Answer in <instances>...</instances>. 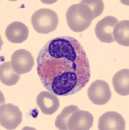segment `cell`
<instances>
[{"mask_svg": "<svg viewBox=\"0 0 129 130\" xmlns=\"http://www.w3.org/2000/svg\"><path fill=\"white\" fill-rule=\"evenodd\" d=\"M88 96L93 104L98 105H105L111 98V92L108 83L103 80L94 81L88 88Z\"/></svg>", "mask_w": 129, "mask_h": 130, "instance_id": "obj_5", "label": "cell"}, {"mask_svg": "<svg viewBox=\"0 0 129 130\" xmlns=\"http://www.w3.org/2000/svg\"><path fill=\"white\" fill-rule=\"evenodd\" d=\"M66 18L69 28L74 32H80L89 28L95 17L90 8L80 2L68 8Z\"/></svg>", "mask_w": 129, "mask_h": 130, "instance_id": "obj_2", "label": "cell"}, {"mask_svg": "<svg viewBox=\"0 0 129 130\" xmlns=\"http://www.w3.org/2000/svg\"><path fill=\"white\" fill-rule=\"evenodd\" d=\"M78 109L76 105H71L67 106L63 109L61 113L57 117L55 121V126L58 129L67 130V122L70 116L75 110Z\"/></svg>", "mask_w": 129, "mask_h": 130, "instance_id": "obj_15", "label": "cell"}, {"mask_svg": "<svg viewBox=\"0 0 129 130\" xmlns=\"http://www.w3.org/2000/svg\"><path fill=\"white\" fill-rule=\"evenodd\" d=\"M119 22L118 19L113 16H108L104 17L97 23L95 32L97 39L102 42L111 43L114 42L113 31L114 27Z\"/></svg>", "mask_w": 129, "mask_h": 130, "instance_id": "obj_8", "label": "cell"}, {"mask_svg": "<svg viewBox=\"0 0 129 130\" xmlns=\"http://www.w3.org/2000/svg\"><path fill=\"white\" fill-rule=\"evenodd\" d=\"M58 23V14L50 9H39L31 17V24L33 29L40 34H48L55 31Z\"/></svg>", "mask_w": 129, "mask_h": 130, "instance_id": "obj_3", "label": "cell"}, {"mask_svg": "<svg viewBox=\"0 0 129 130\" xmlns=\"http://www.w3.org/2000/svg\"><path fill=\"white\" fill-rule=\"evenodd\" d=\"M87 5L93 13L95 19L101 15L104 10V3L101 0H84L82 1Z\"/></svg>", "mask_w": 129, "mask_h": 130, "instance_id": "obj_16", "label": "cell"}, {"mask_svg": "<svg viewBox=\"0 0 129 130\" xmlns=\"http://www.w3.org/2000/svg\"><path fill=\"white\" fill-rule=\"evenodd\" d=\"M37 104L43 114L51 115L60 107V100L56 95L48 91H42L37 97Z\"/></svg>", "mask_w": 129, "mask_h": 130, "instance_id": "obj_10", "label": "cell"}, {"mask_svg": "<svg viewBox=\"0 0 129 130\" xmlns=\"http://www.w3.org/2000/svg\"><path fill=\"white\" fill-rule=\"evenodd\" d=\"M38 76L44 87L56 96L77 93L89 83L91 68L82 44L72 37L52 39L37 59Z\"/></svg>", "mask_w": 129, "mask_h": 130, "instance_id": "obj_1", "label": "cell"}, {"mask_svg": "<svg viewBox=\"0 0 129 130\" xmlns=\"http://www.w3.org/2000/svg\"><path fill=\"white\" fill-rule=\"evenodd\" d=\"M93 124V116L86 111L77 109L70 115L67 122V129L88 130Z\"/></svg>", "mask_w": 129, "mask_h": 130, "instance_id": "obj_7", "label": "cell"}, {"mask_svg": "<svg viewBox=\"0 0 129 130\" xmlns=\"http://www.w3.org/2000/svg\"><path fill=\"white\" fill-rule=\"evenodd\" d=\"M114 41L124 46H129V21L119 22L114 27L113 31Z\"/></svg>", "mask_w": 129, "mask_h": 130, "instance_id": "obj_14", "label": "cell"}, {"mask_svg": "<svg viewBox=\"0 0 129 130\" xmlns=\"http://www.w3.org/2000/svg\"><path fill=\"white\" fill-rule=\"evenodd\" d=\"M125 120L120 114L115 111H108L101 115L98 119L99 130H125Z\"/></svg>", "mask_w": 129, "mask_h": 130, "instance_id": "obj_9", "label": "cell"}, {"mask_svg": "<svg viewBox=\"0 0 129 130\" xmlns=\"http://www.w3.org/2000/svg\"><path fill=\"white\" fill-rule=\"evenodd\" d=\"M10 62L15 71L18 74L30 72L35 64L31 53L24 49L15 51L11 56Z\"/></svg>", "mask_w": 129, "mask_h": 130, "instance_id": "obj_6", "label": "cell"}, {"mask_svg": "<svg viewBox=\"0 0 129 130\" xmlns=\"http://www.w3.org/2000/svg\"><path fill=\"white\" fill-rule=\"evenodd\" d=\"M22 122V114L19 107L12 104L2 105L0 108L1 126L6 129H15Z\"/></svg>", "mask_w": 129, "mask_h": 130, "instance_id": "obj_4", "label": "cell"}, {"mask_svg": "<svg viewBox=\"0 0 129 130\" xmlns=\"http://www.w3.org/2000/svg\"><path fill=\"white\" fill-rule=\"evenodd\" d=\"M113 86L117 94L126 96L129 94V70L122 69L113 77Z\"/></svg>", "mask_w": 129, "mask_h": 130, "instance_id": "obj_12", "label": "cell"}, {"mask_svg": "<svg viewBox=\"0 0 129 130\" xmlns=\"http://www.w3.org/2000/svg\"><path fill=\"white\" fill-rule=\"evenodd\" d=\"M5 36L9 41L14 44L25 42L29 37V29L20 22H14L7 26Z\"/></svg>", "mask_w": 129, "mask_h": 130, "instance_id": "obj_11", "label": "cell"}, {"mask_svg": "<svg viewBox=\"0 0 129 130\" xmlns=\"http://www.w3.org/2000/svg\"><path fill=\"white\" fill-rule=\"evenodd\" d=\"M0 77L2 83L7 86H13L20 79V74L15 71L10 61L5 62L1 64Z\"/></svg>", "mask_w": 129, "mask_h": 130, "instance_id": "obj_13", "label": "cell"}]
</instances>
